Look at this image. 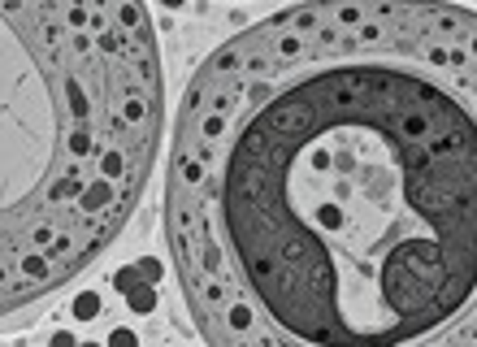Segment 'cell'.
I'll return each mask as SVG.
<instances>
[{"label":"cell","mask_w":477,"mask_h":347,"mask_svg":"<svg viewBox=\"0 0 477 347\" xmlns=\"http://www.w3.org/2000/svg\"><path fill=\"white\" fill-rule=\"evenodd\" d=\"M165 239L209 347H477V13L308 0L217 48Z\"/></svg>","instance_id":"obj_1"},{"label":"cell","mask_w":477,"mask_h":347,"mask_svg":"<svg viewBox=\"0 0 477 347\" xmlns=\"http://www.w3.org/2000/svg\"><path fill=\"white\" fill-rule=\"evenodd\" d=\"M161 113L139 0H0V321L83 278L131 226Z\"/></svg>","instance_id":"obj_2"}]
</instances>
